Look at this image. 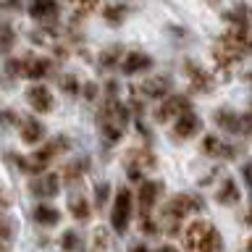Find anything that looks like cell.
Returning <instances> with one entry per match:
<instances>
[{"label": "cell", "mask_w": 252, "mask_h": 252, "mask_svg": "<svg viewBox=\"0 0 252 252\" xmlns=\"http://www.w3.org/2000/svg\"><path fill=\"white\" fill-rule=\"evenodd\" d=\"M247 34H250V27H231L216 42V47H213V58H216L218 68L223 71V74H228V68H231L236 61L247 58V53L252 47Z\"/></svg>", "instance_id": "cell-1"}, {"label": "cell", "mask_w": 252, "mask_h": 252, "mask_svg": "<svg viewBox=\"0 0 252 252\" xmlns=\"http://www.w3.org/2000/svg\"><path fill=\"white\" fill-rule=\"evenodd\" d=\"M129 124V108L121 100H105L102 108L97 110V126H100V137L105 145H116L124 137V129Z\"/></svg>", "instance_id": "cell-2"}, {"label": "cell", "mask_w": 252, "mask_h": 252, "mask_svg": "<svg viewBox=\"0 0 252 252\" xmlns=\"http://www.w3.org/2000/svg\"><path fill=\"white\" fill-rule=\"evenodd\" d=\"M184 250L187 252H223V239L218 228L208 220H192L184 228Z\"/></svg>", "instance_id": "cell-3"}, {"label": "cell", "mask_w": 252, "mask_h": 252, "mask_svg": "<svg viewBox=\"0 0 252 252\" xmlns=\"http://www.w3.org/2000/svg\"><path fill=\"white\" fill-rule=\"evenodd\" d=\"M71 142L66 137H55L50 139L42 150H37L34 155H29V158H19V168L21 171H27V173H34V176H42V171H47V165H50V160L55 155H61V153H66Z\"/></svg>", "instance_id": "cell-4"}, {"label": "cell", "mask_w": 252, "mask_h": 252, "mask_svg": "<svg viewBox=\"0 0 252 252\" xmlns=\"http://www.w3.org/2000/svg\"><path fill=\"white\" fill-rule=\"evenodd\" d=\"M124 165H126V171H129V179L134 181H142V173L145 171H153L158 160H155V155L150 153V150L145 147H131L129 153L124 155Z\"/></svg>", "instance_id": "cell-5"}, {"label": "cell", "mask_w": 252, "mask_h": 252, "mask_svg": "<svg viewBox=\"0 0 252 252\" xmlns=\"http://www.w3.org/2000/svg\"><path fill=\"white\" fill-rule=\"evenodd\" d=\"M131 220V189L121 187L116 192V202H113V213H110V226L116 234H126Z\"/></svg>", "instance_id": "cell-6"}, {"label": "cell", "mask_w": 252, "mask_h": 252, "mask_svg": "<svg viewBox=\"0 0 252 252\" xmlns=\"http://www.w3.org/2000/svg\"><path fill=\"white\" fill-rule=\"evenodd\" d=\"M160 194H163V184H160V181H142V184H139V192H137V205H139L142 218H147L150 213H153L155 202L160 200Z\"/></svg>", "instance_id": "cell-7"}, {"label": "cell", "mask_w": 252, "mask_h": 252, "mask_svg": "<svg viewBox=\"0 0 252 252\" xmlns=\"http://www.w3.org/2000/svg\"><path fill=\"white\" fill-rule=\"evenodd\" d=\"M189 108H192V105H189L187 94H168V97L160 102V108L155 110V118L160 124H165L168 118H179L181 113H187Z\"/></svg>", "instance_id": "cell-8"}, {"label": "cell", "mask_w": 252, "mask_h": 252, "mask_svg": "<svg viewBox=\"0 0 252 252\" xmlns=\"http://www.w3.org/2000/svg\"><path fill=\"white\" fill-rule=\"evenodd\" d=\"M163 210H168L176 218L184 220L189 213H200L202 210V200L194 197V194H176V197H171V200L163 205Z\"/></svg>", "instance_id": "cell-9"}, {"label": "cell", "mask_w": 252, "mask_h": 252, "mask_svg": "<svg viewBox=\"0 0 252 252\" xmlns=\"http://www.w3.org/2000/svg\"><path fill=\"white\" fill-rule=\"evenodd\" d=\"M29 192L34 197H55L61 192V179L58 173H42V176L29 181Z\"/></svg>", "instance_id": "cell-10"}, {"label": "cell", "mask_w": 252, "mask_h": 252, "mask_svg": "<svg viewBox=\"0 0 252 252\" xmlns=\"http://www.w3.org/2000/svg\"><path fill=\"white\" fill-rule=\"evenodd\" d=\"M184 71H187V76H189V84L194 87V92H213V79L210 74L205 71L197 61H187L184 63Z\"/></svg>", "instance_id": "cell-11"}, {"label": "cell", "mask_w": 252, "mask_h": 252, "mask_svg": "<svg viewBox=\"0 0 252 252\" xmlns=\"http://www.w3.org/2000/svg\"><path fill=\"white\" fill-rule=\"evenodd\" d=\"M58 13H61V8L55 0H32L29 3V16L39 24H55Z\"/></svg>", "instance_id": "cell-12"}, {"label": "cell", "mask_w": 252, "mask_h": 252, "mask_svg": "<svg viewBox=\"0 0 252 252\" xmlns=\"http://www.w3.org/2000/svg\"><path fill=\"white\" fill-rule=\"evenodd\" d=\"M171 90V79L168 76H150L145 84H139V94H145L150 100H165Z\"/></svg>", "instance_id": "cell-13"}, {"label": "cell", "mask_w": 252, "mask_h": 252, "mask_svg": "<svg viewBox=\"0 0 252 252\" xmlns=\"http://www.w3.org/2000/svg\"><path fill=\"white\" fill-rule=\"evenodd\" d=\"M118 66H121V71L126 76H134V74H142V71H147L150 66H153V58H150L147 53L134 50V53H126Z\"/></svg>", "instance_id": "cell-14"}, {"label": "cell", "mask_w": 252, "mask_h": 252, "mask_svg": "<svg viewBox=\"0 0 252 252\" xmlns=\"http://www.w3.org/2000/svg\"><path fill=\"white\" fill-rule=\"evenodd\" d=\"M27 100H29V105L34 108L37 113H50V110H53V92L47 90V87H42V84L29 87V90H27Z\"/></svg>", "instance_id": "cell-15"}, {"label": "cell", "mask_w": 252, "mask_h": 252, "mask_svg": "<svg viewBox=\"0 0 252 252\" xmlns=\"http://www.w3.org/2000/svg\"><path fill=\"white\" fill-rule=\"evenodd\" d=\"M50 66L53 63L47 58H39V55H27V58H21V76L27 79H42L50 74Z\"/></svg>", "instance_id": "cell-16"}, {"label": "cell", "mask_w": 252, "mask_h": 252, "mask_svg": "<svg viewBox=\"0 0 252 252\" xmlns=\"http://www.w3.org/2000/svg\"><path fill=\"white\" fill-rule=\"evenodd\" d=\"M200 126H202V121L197 118V113L187 110V113H181L176 118V124H173V134H176L179 139H189V137H194V134L200 131Z\"/></svg>", "instance_id": "cell-17"}, {"label": "cell", "mask_w": 252, "mask_h": 252, "mask_svg": "<svg viewBox=\"0 0 252 252\" xmlns=\"http://www.w3.org/2000/svg\"><path fill=\"white\" fill-rule=\"evenodd\" d=\"M19 134H21V142H27V145H37V142H42L45 137V126L37 121V118H21L19 121Z\"/></svg>", "instance_id": "cell-18"}, {"label": "cell", "mask_w": 252, "mask_h": 252, "mask_svg": "<svg viewBox=\"0 0 252 252\" xmlns=\"http://www.w3.org/2000/svg\"><path fill=\"white\" fill-rule=\"evenodd\" d=\"M87 171H90V158H76V160L66 163V165H63V173H61L63 184H76Z\"/></svg>", "instance_id": "cell-19"}, {"label": "cell", "mask_w": 252, "mask_h": 252, "mask_svg": "<svg viewBox=\"0 0 252 252\" xmlns=\"http://www.w3.org/2000/svg\"><path fill=\"white\" fill-rule=\"evenodd\" d=\"M239 187H236V181L231 179V176H226L223 181H220V187H218V194H216V200L220 202V205H236L239 202Z\"/></svg>", "instance_id": "cell-20"}, {"label": "cell", "mask_w": 252, "mask_h": 252, "mask_svg": "<svg viewBox=\"0 0 252 252\" xmlns=\"http://www.w3.org/2000/svg\"><path fill=\"white\" fill-rule=\"evenodd\" d=\"M202 153L205 155H213V158H234L236 150L231 145H223L218 137H205L202 139Z\"/></svg>", "instance_id": "cell-21"}, {"label": "cell", "mask_w": 252, "mask_h": 252, "mask_svg": "<svg viewBox=\"0 0 252 252\" xmlns=\"http://www.w3.org/2000/svg\"><path fill=\"white\" fill-rule=\"evenodd\" d=\"M216 124L223 131H231V134H239L242 131V116H236V113H231V110H226V108L216 113Z\"/></svg>", "instance_id": "cell-22"}, {"label": "cell", "mask_w": 252, "mask_h": 252, "mask_svg": "<svg viewBox=\"0 0 252 252\" xmlns=\"http://www.w3.org/2000/svg\"><path fill=\"white\" fill-rule=\"evenodd\" d=\"M68 213L74 216L76 220H90V202L84 200V194H71L68 197Z\"/></svg>", "instance_id": "cell-23"}, {"label": "cell", "mask_w": 252, "mask_h": 252, "mask_svg": "<svg viewBox=\"0 0 252 252\" xmlns=\"http://www.w3.org/2000/svg\"><path fill=\"white\" fill-rule=\"evenodd\" d=\"M34 220L39 226H58L61 213L55 208H50V205H37V208H34Z\"/></svg>", "instance_id": "cell-24"}, {"label": "cell", "mask_w": 252, "mask_h": 252, "mask_svg": "<svg viewBox=\"0 0 252 252\" xmlns=\"http://www.w3.org/2000/svg\"><path fill=\"white\" fill-rule=\"evenodd\" d=\"M121 58H124V47H121V45H113V47H108V50H102L100 66H102V68H113V66H118V63H121Z\"/></svg>", "instance_id": "cell-25"}, {"label": "cell", "mask_w": 252, "mask_h": 252, "mask_svg": "<svg viewBox=\"0 0 252 252\" xmlns=\"http://www.w3.org/2000/svg\"><path fill=\"white\" fill-rule=\"evenodd\" d=\"M16 45V34L8 24H0V53H8Z\"/></svg>", "instance_id": "cell-26"}, {"label": "cell", "mask_w": 252, "mask_h": 252, "mask_svg": "<svg viewBox=\"0 0 252 252\" xmlns=\"http://www.w3.org/2000/svg\"><path fill=\"white\" fill-rule=\"evenodd\" d=\"M61 247L66 252H76L79 247H82V236H79L76 231H63L61 236Z\"/></svg>", "instance_id": "cell-27"}, {"label": "cell", "mask_w": 252, "mask_h": 252, "mask_svg": "<svg viewBox=\"0 0 252 252\" xmlns=\"http://www.w3.org/2000/svg\"><path fill=\"white\" fill-rule=\"evenodd\" d=\"M105 19L113 24V27H118V24L126 19V5H105Z\"/></svg>", "instance_id": "cell-28"}, {"label": "cell", "mask_w": 252, "mask_h": 252, "mask_svg": "<svg viewBox=\"0 0 252 252\" xmlns=\"http://www.w3.org/2000/svg\"><path fill=\"white\" fill-rule=\"evenodd\" d=\"M13 239V223L5 216H0V250H5V244Z\"/></svg>", "instance_id": "cell-29"}, {"label": "cell", "mask_w": 252, "mask_h": 252, "mask_svg": "<svg viewBox=\"0 0 252 252\" xmlns=\"http://www.w3.org/2000/svg\"><path fill=\"white\" fill-rule=\"evenodd\" d=\"M71 3L76 5V19H79V16H90L97 8L100 0H71Z\"/></svg>", "instance_id": "cell-30"}, {"label": "cell", "mask_w": 252, "mask_h": 252, "mask_svg": "<svg viewBox=\"0 0 252 252\" xmlns=\"http://www.w3.org/2000/svg\"><path fill=\"white\" fill-rule=\"evenodd\" d=\"M108 194H110V184H108V181H105V184H97V187H94V205H97V208H105Z\"/></svg>", "instance_id": "cell-31"}, {"label": "cell", "mask_w": 252, "mask_h": 252, "mask_svg": "<svg viewBox=\"0 0 252 252\" xmlns=\"http://www.w3.org/2000/svg\"><path fill=\"white\" fill-rule=\"evenodd\" d=\"M61 87H63V92H66V94H76L79 92V82H76V76H71V74H66L61 79Z\"/></svg>", "instance_id": "cell-32"}, {"label": "cell", "mask_w": 252, "mask_h": 252, "mask_svg": "<svg viewBox=\"0 0 252 252\" xmlns=\"http://www.w3.org/2000/svg\"><path fill=\"white\" fill-rule=\"evenodd\" d=\"M142 234L155 236L158 234V223H155V220H150V218H142Z\"/></svg>", "instance_id": "cell-33"}, {"label": "cell", "mask_w": 252, "mask_h": 252, "mask_svg": "<svg viewBox=\"0 0 252 252\" xmlns=\"http://www.w3.org/2000/svg\"><path fill=\"white\" fill-rule=\"evenodd\" d=\"M94 247H97V250H105V247H108V236H105V231H102V228H97V231H94Z\"/></svg>", "instance_id": "cell-34"}, {"label": "cell", "mask_w": 252, "mask_h": 252, "mask_svg": "<svg viewBox=\"0 0 252 252\" xmlns=\"http://www.w3.org/2000/svg\"><path fill=\"white\" fill-rule=\"evenodd\" d=\"M82 92H84V97H87V100H94V94H97V84H92V82H87Z\"/></svg>", "instance_id": "cell-35"}, {"label": "cell", "mask_w": 252, "mask_h": 252, "mask_svg": "<svg viewBox=\"0 0 252 252\" xmlns=\"http://www.w3.org/2000/svg\"><path fill=\"white\" fill-rule=\"evenodd\" d=\"M8 205H11V197H8V194H5V189L0 187V213L8 210Z\"/></svg>", "instance_id": "cell-36"}, {"label": "cell", "mask_w": 252, "mask_h": 252, "mask_svg": "<svg viewBox=\"0 0 252 252\" xmlns=\"http://www.w3.org/2000/svg\"><path fill=\"white\" fill-rule=\"evenodd\" d=\"M242 176H244V181H247V184L252 187V163H247V165L242 168Z\"/></svg>", "instance_id": "cell-37"}, {"label": "cell", "mask_w": 252, "mask_h": 252, "mask_svg": "<svg viewBox=\"0 0 252 252\" xmlns=\"http://www.w3.org/2000/svg\"><path fill=\"white\" fill-rule=\"evenodd\" d=\"M158 252H179L176 247H168V244H163V247H158Z\"/></svg>", "instance_id": "cell-38"}, {"label": "cell", "mask_w": 252, "mask_h": 252, "mask_svg": "<svg viewBox=\"0 0 252 252\" xmlns=\"http://www.w3.org/2000/svg\"><path fill=\"white\" fill-rule=\"evenodd\" d=\"M131 252H147V247H145V244H137V247H134Z\"/></svg>", "instance_id": "cell-39"}, {"label": "cell", "mask_w": 252, "mask_h": 252, "mask_svg": "<svg viewBox=\"0 0 252 252\" xmlns=\"http://www.w3.org/2000/svg\"><path fill=\"white\" fill-rule=\"evenodd\" d=\"M247 223L252 226V208H250V213H247Z\"/></svg>", "instance_id": "cell-40"}, {"label": "cell", "mask_w": 252, "mask_h": 252, "mask_svg": "<svg viewBox=\"0 0 252 252\" xmlns=\"http://www.w3.org/2000/svg\"><path fill=\"white\" fill-rule=\"evenodd\" d=\"M247 252H252V236H250V242H247Z\"/></svg>", "instance_id": "cell-41"}, {"label": "cell", "mask_w": 252, "mask_h": 252, "mask_svg": "<svg viewBox=\"0 0 252 252\" xmlns=\"http://www.w3.org/2000/svg\"><path fill=\"white\" fill-rule=\"evenodd\" d=\"M250 84H252V74H250Z\"/></svg>", "instance_id": "cell-42"}, {"label": "cell", "mask_w": 252, "mask_h": 252, "mask_svg": "<svg viewBox=\"0 0 252 252\" xmlns=\"http://www.w3.org/2000/svg\"><path fill=\"white\" fill-rule=\"evenodd\" d=\"M0 252H5V250H0Z\"/></svg>", "instance_id": "cell-43"}]
</instances>
